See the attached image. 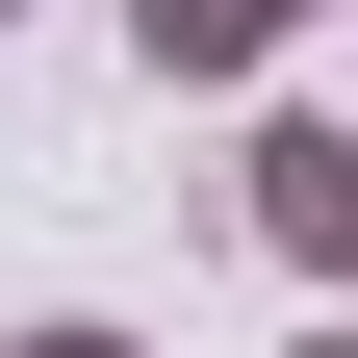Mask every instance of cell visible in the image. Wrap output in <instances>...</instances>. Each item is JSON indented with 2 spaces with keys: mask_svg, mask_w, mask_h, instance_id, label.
Segmentation results:
<instances>
[{
  "mask_svg": "<svg viewBox=\"0 0 358 358\" xmlns=\"http://www.w3.org/2000/svg\"><path fill=\"white\" fill-rule=\"evenodd\" d=\"M231 231L282 256V282H358V128H333V103H256V154H231Z\"/></svg>",
  "mask_w": 358,
  "mask_h": 358,
  "instance_id": "1",
  "label": "cell"
},
{
  "mask_svg": "<svg viewBox=\"0 0 358 358\" xmlns=\"http://www.w3.org/2000/svg\"><path fill=\"white\" fill-rule=\"evenodd\" d=\"M282 26H307V0H128V52H154V77H256Z\"/></svg>",
  "mask_w": 358,
  "mask_h": 358,
  "instance_id": "2",
  "label": "cell"
},
{
  "mask_svg": "<svg viewBox=\"0 0 358 358\" xmlns=\"http://www.w3.org/2000/svg\"><path fill=\"white\" fill-rule=\"evenodd\" d=\"M0 358H128V333H103V307H52V333H0Z\"/></svg>",
  "mask_w": 358,
  "mask_h": 358,
  "instance_id": "3",
  "label": "cell"
},
{
  "mask_svg": "<svg viewBox=\"0 0 358 358\" xmlns=\"http://www.w3.org/2000/svg\"><path fill=\"white\" fill-rule=\"evenodd\" d=\"M307 358H358V333H307Z\"/></svg>",
  "mask_w": 358,
  "mask_h": 358,
  "instance_id": "4",
  "label": "cell"
},
{
  "mask_svg": "<svg viewBox=\"0 0 358 358\" xmlns=\"http://www.w3.org/2000/svg\"><path fill=\"white\" fill-rule=\"evenodd\" d=\"M0 26H26V0H0Z\"/></svg>",
  "mask_w": 358,
  "mask_h": 358,
  "instance_id": "5",
  "label": "cell"
}]
</instances>
